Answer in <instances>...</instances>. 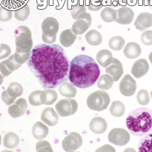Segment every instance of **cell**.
I'll list each match as a JSON object with an SVG mask.
<instances>
[{
    "label": "cell",
    "mask_w": 152,
    "mask_h": 152,
    "mask_svg": "<svg viewBox=\"0 0 152 152\" xmlns=\"http://www.w3.org/2000/svg\"><path fill=\"white\" fill-rule=\"evenodd\" d=\"M70 61L64 48L56 44L33 47L27 65L44 89H53L68 80Z\"/></svg>",
    "instance_id": "obj_1"
},
{
    "label": "cell",
    "mask_w": 152,
    "mask_h": 152,
    "mask_svg": "<svg viewBox=\"0 0 152 152\" xmlns=\"http://www.w3.org/2000/svg\"><path fill=\"white\" fill-rule=\"evenodd\" d=\"M100 69L94 59L81 54L70 61L68 80L79 88H87L94 85L100 76Z\"/></svg>",
    "instance_id": "obj_2"
},
{
    "label": "cell",
    "mask_w": 152,
    "mask_h": 152,
    "mask_svg": "<svg viewBox=\"0 0 152 152\" xmlns=\"http://www.w3.org/2000/svg\"><path fill=\"white\" fill-rule=\"evenodd\" d=\"M126 125L133 135H146L152 131V110L146 107L133 110L127 117Z\"/></svg>",
    "instance_id": "obj_3"
},
{
    "label": "cell",
    "mask_w": 152,
    "mask_h": 152,
    "mask_svg": "<svg viewBox=\"0 0 152 152\" xmlns=\"http://www.w3.org/2000/svg\"><path fill=\"white\" fill-rule=\"evenodd\" d=\"M15 43L16 46V52L27 53L32 49L33 42L31 32L29 27L21 26L15 30Z\"/></svg>",
    "instance_id": "obj_4"
},
{
    "label": "cell",
    "mask_w": 152,
    "mask_h": 152,
    "mask_svg": "<svg viewBox=\"0 0 152 152\" xmlns=\"http://www.w3.org/2000/svg\"><path fill=\"white\" fill-rule=\"evenodd\" d=\"M110 101L107 93L103 90H98L90 94L87 100V105L91 110L100 112L107 108Z\"/></svg>",
    "instance_id": "obj_5"
},
{
    "label": "cell",
    "mask_w": 152,
    "mask_h": 152,
    "mask_svg": "<svg viewBox=\"0 0 152 152\" xmlns=\"http://www.w3.org/2000/svg\"><path fill=\"white\" fill-rule=\"evenodd\" d=\"M55 109L58 116L66 117L73 115L77 112L78 104L75 99L68 97L60 100L55 105Z\"/></svg>",
    "instance_id": "obj_6"
},
{
    "label": "cell",
    "mask_w": 152,
    "mask_h": 152,
    "mask_svg": "<svg viewBox=\"0 0 152 152\" xmlns=\"http://www.w3.org/2000/svg\"><path fill=\"white\" fill-rule=\"evenodd\" d=\"M108 140L110 143L119 146H125L130 140V134L128 131L123 128H115L110 131Z\"/></svg>",
    "instance_id": "obj_7"
},
{
    "label": "cell",
    "mask_w": 152,
    "mask_h": 152,
    "mask_svg": "<svg viewBox=\"0 0 152 152\" xmlns=\"http://www.w3.org/2000/svg\"><path fill=\"white\" fill-rule=\"evenodd\" d=\"M83 144L80 134L76 132L69 133L62 142V146L66 151H74L79 149Z\"/></svg>",
    "instance_id": "obj_8"
},
{
    "label": "cell",
    "mask_w": 152,
    "mask_h": 152,
    "mask_svg": "<svg viewBox=\"0 0 152 152\" xmlns=\"http://www.w3.org/2000/svg\"><path fill=\"white\" fill-rule=\"evenodd\" d=\"M92 24V17L89 13L85 12L79 15L72 25V30L77 35H81L88 30Z\"/></svg>",
    "instance_id": "obj_9"
},
{
    "label": "cell",
    "mask_w": 152,
    "mask_h": 152,
    "mask_svg": "<svg viewBox=\"0 0 152 152\" xmlns=\"http://www.w3.org/2000/svg\"><path fill=\"white\" fill-rule=\"evenodd\" d=\"M119 89L121 94L126 97L132 96L137 89L136 81L130 75H126L120 82Z\"/></svg>",
    "instance_id": "obj_10"
},
{
    "label": "cell",
    "mask_w": 152,
    "mask_h": 152,
    "mask_svg": "<svg viewBox=\"0 0 152 152\" xmlns=\"http://www.w3.org/2000/svg\"><path fill=\"white\" fill-rule=\"evenodd\" d=\"M58 29L59 23L56 18L53 17H48L44 20L42 24V35L51 37H57Z\"/></svg>",
    "instance_id": "obj_11"
},
{
    "label": "cell",
    "mask_w": 152,
    "mask_h": 152,
    "mask_svg": "<svg viewBox=\"0 0 152 152\" xmlns=\"http://www.w3.org/2000/svg\"><path fill=\"white\" fill-rule=\"evenodd\" d=\"M27 108V102L25 99L20 98L9 106L8 112L11 117L16 118L23 116Z\"/></svg>",
    "instance_id": "obj_12"
},
{
    "label": "cell",
    "mask_w": 152,
    "mask_h": 152,
    "mask_svg": "<svg viewBox=\"0 0 152 152\" xmlns=\"http://www.w3.org/2000/svg\"><path fill=\"white\" fill-rule=\"evenodd\" d=\"M105 72L112 78L113 82L118 81L124 73L122 64L118 59L113 58L111 63L106 67Z\"/></svg>",
    "instance_id": "obj_13"
},
{
    "label": "cell",
    "mask_w": 152,
    "mask_h": 152,
    "mask_svg": "<svg viewBox=\"0 0 152 152\" xmlns=\"http://www.w3.org/2000/svg\"><path fill=\"white\" fill-rule=\"evenodd\" d=\"M116 14L117 18L115 22L122 25L131 24L133 20L134 16L133 10L127 7H122L116 10Z\"/></svg>",
    "instance_id": "obj_14"
},
{
    "label": "cell",
    "mask_w": 152,
    "mask_h": 152,
    "mask_svg": "<svg viewBox=\"0 0 152 152\" xmlns=\"http://www.w3.org/2000/svg\"><path fill=\"white\" fill-rule=\"evenodd\" d=\"M136 29L144 32L152 26V14L150 13H142L137 16L134 23Z\"/></svg>",
    "instance_id": "obj_15"
},
{
    "label": "cell",
    "mask_w": 152,
    "mask_h": 152,
    "mask_svg": "<svg viewBox=\"0 0 152 152\" xmlns=\"http://www.w3.org/2000/svg\"><path fill=\"white\" fill-rule=\"evenodd\" d=\"M149 64L145 59H140L137 60L131 68V74L137 78L143 77L149 71Z\"/></svg>",
    "instance_id": "obj_16"
},
{
    "label": "cell",
    "mask_w": 152,
    "mask_h": 152,
    "mask_svg": "<svg viewBox=\"0 0 152 152\" xmlns=\"http://www.w3.org/2000/svg\"><path fill=\"white\" fill-rule=\"evenodd\" d=\"M90 129L95 134H102L105 133L107 128V123L105 119L101 117H95L89 124Z\"/></svg>",
    "instance_id": "obj_17"
},
{
    "label": "cell",
    "mask_w": 152,
    "mask_h": 152,
    "mask_svg": "<svg viewBox=\"0 0 152 152\" xmlns=\"http://www.w3.org/2000/svg\"><path fill=\"white\" fill-rule=\"evenodd\" d=\"M41 120L48 125L54 126L58 123V116L53 108L48 107L43 110L41 114Z\"/></svg>",
    "instance_id": "obj_18"
},
{
    "label": "cell",
    "mask_w": 152,
    "mask_h": 152,
    "mask_svg": "<svg viewBox=\"0 0 152 152\" xmlns=\"http://www.w3.org/2000/svg\"><path fill=\"white\" fill-rule=\"evenodd\" d=\"M77 38V34H75L72 29H68L62 32L60 35V43L64 47H70Z\"/></svg>",
    "instance_id": "obj_19"
},
{
    "label": "cell",
    "mask_w": 152,
    "mask_h": 152,
    "mask_svg": "<svg viewBox=\"0 0 152 152\" xmlns=\"http://www.w3.org/2000/svg\"><path fill=\"white\" fill-rule=\"evenodd\" d=\"M141 48L139 44L135 42H129L124 48V54L129 59H135L141 54Z\"/></svg>",
    "instance_id": "obj_20"
},
{
    "label": "cell",
    "mask_w": 152,
    "mask_h": 152,
    "mask_svg": "<svg viewBox=\"0 0 152 152\" xmlns=\"http://www.w3.org/2000/svg\"><path fill=\"white\" fill-rule=\"evenodd\" d=\"M113 54L110 51L107 49L99 50L96 55V60L102 67L106 68L113 61Z\"/></svg>",
    "instance_id": "obj_21"
},
{
    "label": "cell",
    "mask_w": 152,
    "mask_h": 152,
    "mask_svg": "<svg viewBox=\"0 0 152 152\" xmlns=\"http://www.w3.org/2000/svg\"><path fill=\"white\" fill-rule=\"evenodd\" d=\"M33 137L36 139L41 140L46 138L49 133V129L41 122H38L34 124L32 129Z\"/></svg>",
    "instance_id": "obj_22"
},
{
    "label": "cell",
    "mask_w": 152,
    "mask_h": 152,
    "mask_svg": "<svg viewBox=\"0 0 152 152\" xmlns=\"http://www.w3.org/2000/svg\"><path fill=\"white\" fill-rule=\"evenodd\" d=\"M41 101L42 104L46 105H53L58 98L57 93L52 89H46L42 91L41 94Z\"/></svg>",
    "instance_id": "obj_23"
},
{
    "label": "cell",
    "mask_w": 152,
    "mask_h": 152,
    "mask_svg": "<svg viewBox=\"0 0 152 152\" xmlns=\"http://www.w3.org/2000/svg\"><path fill=\"white\" fill-rule=\"evenodd\" d=\"M58 90L61 95L66 97H74L77 94V89L75 88V86L72 83L67 82L62 83Z\"/></svg>",
    "instance_id": "obj_24"
},
{
    "label": "cell",
    "mask_w": 152,
    "mask_h": 152,
    "mask_svg": "<svg viewBox=\"0 0 152 152\" xmlns=\"http://www.w3.org/2000/svg\"><path fill=\"white\" fill-rule=\"evenodd\" d=\"M87 42L92 46H98L102 42V35L99 32L95 30H91L85 35Z\"/></svg>",
    "instance_id": "obj_25"
},
{
    "label": "cell",
    "mask_w": 152,
    "mask_h": 152,
    "mask_svg": "<svg viewBox=\"0 0 152 152\" xmlns=\"http://www.w3.org/2000/svg\"><path fill=\"white\" fill-rule=\"evenodd\" d=\"M138 150L140 152L152 151V131L143 136L140 140Z\"/></svg>",
    "instance_id": "obj_26"
},
{
    "label": "cell",
    "mask_w": 152,
    "mask_h": 152,
    "mask_svg": "<svg viewBox=\"0 0 152 152\" xmlns=\"http://www.w3.org/2000/svg\"><path fill=\"white\" fill-rule=\"evenodd\" d=\"M20 143V138L17 134L13 132L7 133L3 139V145L7 148L13 149L16 148Z\"/></svg>",
    "instance_id": "obj_27"
},
{
    "label": "cell",
    "mask_w": 152,
    "mask_h": 152,
    "mask_svg": "<svg viewBox=\"0 0 152 152\" xmlns=\"http://www.w3.org/2000/svg\"><path fill=\"white\" fill-rule=\"evenodd\" d=\"M125 110L126 107L124 106V103L120 101H115L113 102L109 109L111 115L117 117L122 116L125 113Z\"/></svg>",
    "instance_id": "obj_28"
},
{
    "label": "cell",
    "mask_w": 152,
    "mask_h": 152,
    "mask_svg": "<svg viewBox=\"0 0 152 152\" xmlns=\"http://www.w3.org/2000/svg\"><path fill=\"white\" fill-rule=\"evenodd\" d=\"M101 18L103 21L107 23L115 21L117 18L116 11L109 7H106L102 11Z\"/></svg>",
    "instance_id": "obj_29"
},
{
    "label": "cell",
    "mask_w": 152,
    "mask_h": 152,
    "mask_svg": "<svg viewBox=\"0 0 152 152\" xmlns=\"http://www.w3.org/2000/svg\"><path fill=\"white\" fill-rule=\"evenodd\" d=\"M113 85V80L112 78L107 74L102 75L99 77L98 81L97 82L98 88L104 90H108L110 89Z\"/></svg>",
    "instance_id": "obj_30"
},
{
    "label": "cell",
    "mask_w": 152,
    "mask_h": 152,
    "mask_svg": "<svg viewBox=\"0 0 152 152\" xmlns=\"http://www.w3.org/2000/svg\"><path fill=\"white\" fill-rule=\"evenodd\" d=\"M125 40L120 36H115L110 38L109 41V46L112 50L119 51L125 46Z\"/></svg>",
    "instance_id": "obj_31"
},
{
    "label": "cell",
    "mask_w": 152,
    "mask_h": 152,
    "mask_svg": "<svg viewBox=\"0 0 152 152\" xmlns=\"http://www.w3.org/2000/svg\"><path fill=\"white\" fill-rule=\"evenodd\" d=\"M7 90L10 95L16 99L18 97L21 96L23 94V89L22 86L19 83L12 82L11 84H9Z\"/></svg>",
    "instance_id": "obj_32"
},
{
    "label": "cell",
    "mask_w": 152,
    "mask_h": 152,
    "mask_svg": "<svg viewBox=\"0 0 152 152\" xmlns=\"http://www.w3.org/2000/svg\"><path fill=\"white\" fill-rule=\"evenodd\" d=\"M30 15V8L28 5H25L14 12L15 18L19 21H24L28 18Z\"/></svg>",
    "instance_id": "obj_33"
},
{
    "label": "cell",
    "mask_w": 152,
    "mask_h": 152,
    "mask_svg": "<svg viewBox=\"0 0 152 152\" xmlns=\"http://www.w3.org/2000/svg\"><path fill=\"white\" fill-rule=\"evenodd\" d=\"M137 102L141 105H147L150 101L149 93L146 89H141L137 96Z\"/></svg>",
    "instance_id": "obj_34"
},
{
    "label": "cell",
    "mask_w": 152,
    "mask_h": 152,
    "mask_svg": "<svg viewBox=\"0 0 152 152\" xmlns=\"http://www.w3.org/2000/svg\"><path fill=\"white\" fill-rule=\"evenodd\" d=\"M42 91L36 90L33 91L29 96V101L30 104L33 106H40L43 105L41 101V94Z\"/></svg>",
    "instance_id": "obj_35"
},
{
    "label": "cell",
    "mask_w": 152,
    "mask_h": 152,
    "mask_svg": "<svg viewBox=\"0 0 152 152\" xmlns=\"http://www.w3.org/2000/svg\"><path fill=\"white\" fill-rule=\"evenodd\" d=\"M0 1L3 5H4L6 7L15 9L23 5L26 0H0Z\"/></svg>",
    "instance_id": "obj_36"
},
{
    "label": "cell",
    "mask_w": 152,
    "mask_h": 152,
    "mask_svg": "<svg viewBox=\"0 0 152 152\" xmlns=\"http://www.w3.org/2000/svg\"><path fill=\"white\" fill-rule=\"evenodd\" d=\"M31 52L27 53H20V52H15L12 56L15 58V60L16 61L17 63H18L20 65H23L24 63L28 61L30 58Z\"/></svg>",
    "instance_id": "obj_37"
},
{
    "label": "cell",
    "mask_w": 152,
    "mask_h": 152,
    "mask_svg": "<svg viewBox=\"0 0 152 152\" xmlns=\"http://www.w3.org/2000/svg\"><path fill=\"white\" fill-rule=\"evenodd\" d=\"M12 11L11 10L3 7V6L0 7V21L7 22L12 18Z\"/></svg>",
    "instance_id": "obj_38"
},
{
    "label": "cell",
    "mask_w": 152,
    "mask_h": 152,
    "mask_svg": "<svg viewBox=\"0 0 152 152\" xmlns=\"http://www.w3.org/2000/svg\"><path fill=\"white\" fill-rule=\"evenodd\" d=\"M37 151H53L51 144L46 140H40L36 145Z\"/></svg>",
    "instance_id": "obj_39"
},
{
    "label": "cell",
    "mask_w": 152,
    "mask_h": 152,
    "mask_svg": "<svg viewBox=\"0 0 152 152\" xmlns=\"http://www.w3.org/2000/svg\"><path fill=\"white\" fill-rule=\"evenodd\" d=\"M85 12H87L86 7L82 5H77L72 7L71 10V15L72 18L76 20L79 15Z\"/></svg>",
    "instance_id": "obj_40"
},
{
    "label": "cell",
    "mask_w": 152,
    "mask_h": 152,
    "mask_svg": "<svg viewBox=\"0 0 152 152\" xmlns=\"http://www.w3.org/2000/svg\"><path fill=\"white\" fill-rule=\"evenodd\" d=\"M11 54V48L7 44H0V60L8 58Z\"/></svg>",
    "instance_id": "obj_41"
},
{
    "label": "cell",
    "mask_w": 152,
    "mask_h": 152,
    "mask_svg": "<svg viewBox=\"0 0 152 152\" xmlns=\"http://www.w3.org/2000/svg\"><path fill=\"white\" fill-rule=\"evenodd\" d=\"M140 39L142 43L146 46H150L152 44V31L148 30L144 32L141 35Z\"/></svg>",
    "instance_id": "obj_42"
},
{
    "label": "cell",
    "mask_w": 152,
    "mask_h": 152,
    "mask_svg": "<svg viewBox=\"0 0 152 152\" xmlns=\"http://www.w3.org/2000/svg\"><path fill=\"white\" fill-rule=\"evenodd\" d=\"M102 0H91L88 5V9L92 11H98L103 7Z\"/></svg>",
    "instance_id": "obj_43"
},
{
    "label": "cell",
    "mask_w": 152,
    "mask_h": 152,
    "mask_svg": "<svg viewBox=\"0 0 152 152\" xmlns=\"http://www.w3.org/2000/svg\"><path fill=\"white\" fill-rule=\"evenodd\" d=\"M12 72L13 71L10 69L8 65H7L5 61H3L1 63H0V72L4 78L12 74Z\"/></svg>",
    "instance_id": "obj_44"
},
{
    "label": "cell",
    "mask_w": 152,
    "mask_h": 152,
    "mask_svg": "<svg viewBox=\"0 0 152 152\" xmlns=\"http://www.w3.org/2000/svg\"><path fill=\"white\" fill-rule=\"evenodd\" d=\"M1 99L2 101L4 102L7 105H10L12 104L16 99V98L12 97H11L9 94L7 90L3 91L1 94Z\"/></svg>",
    "instance_id": "obj_45"
},
{
    "label": "cell",
    "mask_w": 152,
    "mask_h": 152,
    "mask_svg": "<svg viewBox=\"0 0 152 152\" xmlns=\"http://www.w3.org/2000/svg\"><path fill=\"white\" fill-rule=\"evenodd\" d=\"M42 40L44 42L47 44H53L55 41H56V39H57V37H47V36H45V35H42Z\"/></svg>",
    "instance_id": "obj_46"
},
{
    "label": "cell",
    "mask_w": 152,
    "mask_h": 152,
    "mask_svg": "<svg viewBox=\"0 0 152 152\" xmlns=\"http://www.w3.org/2000/svg\"><path fill=\"white\" fill-rule=\"evenodd\" d=\"M3 78H4V77L1 74V72H0V86L2 84V83L3 82Z\"/></svg>",
    "instance_id": "obj_47"
},
{
    "label": "cell",
    "mask_w": 152,
    "mask_h": 152,
    "mask_svg": "<svg viewBox=\"0 0 152 152\" xmlns=\"http://www.w3.org/2000/svg\"><path fill=\"white\" fill-rule=\"evenodd\" d=\"M149 60H150V61L151 62V63L152 64V52L149 55Z\"/></svg>",
    "instance_id": "obj_48"
},
{
    "label": "cell",
    "mask_w": 152,
    "mask_h": 152,
    "mask_svg": "<svg viewBox=\"0 0 152 152\" xmlns=\"http://www.w3.org/2000/svg\"><path fill=\"white\" fill-rule=\"evenodd\" d=\"M144 1H146L147 3H150L152 1V0H144Z\"/></svg>",
    "instance_id": "obj_49"
},
{
    "label": "cell",
    "mask_w": 152,
    "mask_h": 152,
    "mask_svg": "<svg viewBox=\"0 0 152 152\" xmlns=\"http://www.w3.org/2000/svg\"><path fill=\"white\" fill-rule=\"evenodd\" d=\"M1 134H0V146H1Z\"/></svg>",
    "instance_id": "obj_50"
},
{
    "label": "cell",
    "mask_w": 152,
    "mask_h": 152,
    "mask_svg": "<svg viewBox=\"0 0 152 152\" xmlns=\"http://www.w3.org/2000/svg\"><path fill=\"white\" fill-rule=\"evenodd\" d=\"M122 1H123V3H126V2H127V0H122Z\"/></svg>",
    "instance_id": "obj_51"
},
{
    "label": "cell",
    "mask_w": 152,
    "mask_h": 152,
    "mask_svg": "<svg viewBox=\"0 0 152 152\" xmlns=\"http://www.w3.org/2000/svg\"><path fill=\"white\" fill-rule=\"evenodd\" d=\"M151 99H152V91H151Z\"/></svg>",
    "instance_id": "obj_52"
}]
</instances>
